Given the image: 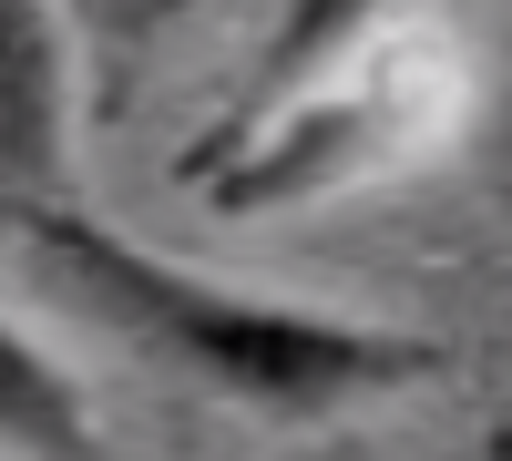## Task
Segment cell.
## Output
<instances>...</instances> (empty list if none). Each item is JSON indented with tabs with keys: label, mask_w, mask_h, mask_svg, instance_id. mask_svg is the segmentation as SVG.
<instances>
[{
	"label": "cell",
	"mask_w": 512,
	"mask_h": 461,
	"mask_svg": "<svg viewBox=\"0 0 512 461\" xmlns=\"http://www.w3.org/2000/svg\"><path fill=\"white\" fill-rule=\"evenodd\" d=\"M451 103H461V62L441 41L379 31L349 62H328V72L297 82V93H277L267 113H226L216 134L195 144L185 175H195V195L216 205V216H287V205H308V195L390 175L400 154H420L441 134Z\"/></svg>",
	"instance_id": "cell-2"
},
{
	"label": "cell",
	"mask_w": 512,
	"mask_h": 461,
	"mask_svg": "<svg viewBox=\"0 0 512 461\" xmlns=\"http://www.w3.org/2000/svg\"><path fill=\"white\" fill-rule=\"evenodd\" d=\"M0 451L11 461H103L82 380L11 318H0Z\"/></svg>",
	"instance_id": "cell-4"
},
{
	"label": "cell",
	"mask_w": 512,
	"mask_h": 461,
	"mask_svg": "<svg viewBox=\"0 0 512 461\" xmlns=\"http://www.w3.org/2000/svg\"><path fill=\"white\" fill-rule=\"evenodd\" d=\"M400 11H410V0H287L277 31L256 41V62H246L236 113H267V103H277V93H297L308 72H328V62H349L359 41H379Z\"/></svg>",
	"instance_id": "cell-5"
},
{
	"label": "cell",
	"mask_w": 512,
	"mask_h": 461,
	"mask_svg": "<svg viewBox=\"0 0 512 461\" xmlns=\"http://www.w3.org/2000/svg\"><path fill=\"white\" fill-rule=\"evenodd\" d=\"M185 11H205V0H72V31H82V62H93V72H134L144 52H154V41L164 31H175Z\"/></svg>",
	"instance_id": "cell-6"
},
{
	"label": "cell",
	"mask_w": 512,
	"mask_h": 461,
	"mask_svg": "<svg viewBox=\"0 0 512 461\" xmlns=\"http://www.w3.org/2000/svg\"><path fill=\"white\" fill-rule=\"evenodd\" d=\"M82 195V31L72 0H0V226Z\"/></svg>",
	"instance_id": "cell-3"
},
{
	"label": "cell",
	"mask_w": 512,
	"mask_h": 461,
	"mask_svg": "<svg viewBox=\"0 0 512 461\" xmlns=\"http://www.w3.org/2000/svg\"><path fill=\"white\" fill-rule=\"evenodd\" d=\"M0 236L21 246V267L82 328H103L144 369L195 380V390L256 410V421H328V410L390 400V390H420V380L451 369L441 339H410V328H379V318H338V308H297V298H267V287H226V277L164 257L144 236H123L82 195L21 205Z\"/></svg>",
	"instance_id": "cell-1"
}]
</instances>
